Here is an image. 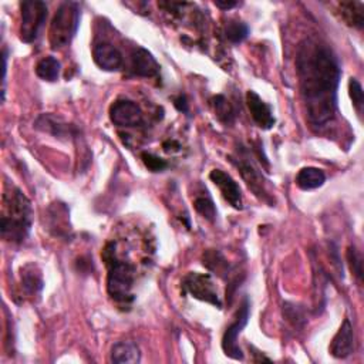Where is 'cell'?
Here are the masks:
<instances>
[{
    "mask_svg": "<svg viewBox=\"0 0 364 364\" xmlns=\"http://www.w3.org/2000/svg\"><path fill=\"white\" fill-rule=\"evenodd\" d=\"M296 71L309 124L316 130H323L337 114L341 63L327 44L306 39L298 48Z\"/></svg>",
    "mask_w": 364,
    "mask_h": 364,
    "instance_id": "6da1fadb",
    "label": "cell"
},
{
    "mask_svg": "<svg viewBox=\"0 0 364 364\" xmlns=\"http://www.w3.org/2000/svg\"><path fill=\"white\" fill-rule=\"evenodd\" d=\"M3 204L5 212L0 221L2 238L12 244H21L28 239L32 229V202L19 188H13L5 193Z\"/></svg>",
    "mask_w": 364,
    "mask_h": 364,
    "instance_id": "7a4b0ae2",
    "label": "cell"
},
{
    "mask_svg": "<svg viewBox=\"0 0 364 364\" xmlns=\"http://www.w3.org/2000/svg\"><path fill=\"white\" fill-rule=\"evenodd\" d=\"M103 259L108 269L107 292L110 298L119 306H130L134 300L133 287L135 283V266L130 260L118 256L114 242H108L106 245Z\"/></svg>",
    "mask_w": 364,
    "mask_h": 364,
    "instance_id": "3957f363",
    "label": "cell"
},
{
    "mask_svg": "<svg viewBox=\"0 0 364 364\" xmlns=\"http://www.w3.org/2000/svg\"><path fill=\"white\" fill-rule=\"evenodd\" d=\"M80 3L64 2L60 5L50 24V32H48L53 50H60V48L68 46L71 40L75 39L80 26Z\"/></svg>",
    "mask_w": 364,
    "mask_h": 364,
    "instance_id": "277c9868",
    "label": "cell"
},
{
    "mask_svg": "<svg viewBox=\"0 0 364 364\" xmlns=\"http://www.w3.org/2000/svg\"><path fill=\"white\" fill-rule=\"evenodd\" d=\"M20 40L23 43H33L39 39L47 20V5L41 0H30V2L20 3Z\"/></svg>",
    "mask_w": 364,
    "mask_h": 364,
    "instance_id": "5b68a950",
    "label": "cell"
},
{
    "mask_svg": "<svg viewBox=\"0 0 364 364\" xmlns=\"http://www.w3.org/2000/svg\"><path fill=\"white\" fill-rule=\"evenodd\" d=\"M182 292L185 295L192 296L193 299L207 302L218 309L222 307V302L218 296L216 286L212 280V276L208 274H200V272H189L182 279Z\"/></svg>",
    "mask_w": 364,
    "mask_h": 364,
    "instance_id": "8992f818",
    "label": "cell"
},
{
    "mask_svg": "<svg viewBox=\"0 0 364 364\" xmlns=\"http://www.w3.org/2000/svg\"><path fill=\"white\" fill-rule=\"evenodd\" d=\"M249 314H251V303L248 299H245L244 302H242L233 322L227 327L224 333L222 350L228 357L233 360H244V353H242V349L239 347L238 337L248 325Z\"/></svg>",
    "mask_w": 364,
    "mask_h": 364,
    "instance_id": "52a82bcc",
    "label": "cell"
},
{
    "mask_svg": "<svg viewBox=\"0 0 364 364\" xmlns=\"http://www.w3.org/2000/svg\"><path fill=\"white\" fill-rule=\"evenodd\" d=\"M110 119L111 123L117 127H124V128H131V127H138L142 124V110L140 106L131 100L119 99L115 100L111 107H110Z\"/></svg>",
    "mask_w": 364,
    "mask_h": 364,
    "instance_id": "ba28073f",
    "label": "cell"
},
{
    "mask_svg": "<svg viewBox=\"0 0 364 364\" xmlns=\"http://www.w3.org/2000/svg\"><path fill=\"white\" fill-rule=\"evenodd\" d=\"M231 161L239 169L242 178L245 180L248 186L255 192V195H258L263 201H268V193H266L263 185V177L259 173V169L253 165V162L249 161L247 155H239L236 158L231 157Z\"/></svg>",
    "mask_w": 364,
    "mask_h": 364,
    "instance_id": "9c48e42d",
    "label": "cell"
},
{
    "mask_svg": "<svg viewBox=\"0 0 364 364\" xmlns=\"http://www.w3.org/2000/svg\"><path fill=\"white\" fill-rule=\"evenodd\" d=\"M211 181L220 188L224 200L235 209L244 208V201H242V191L238 182L222 169H213L209 174Z\"/></svg>",
    "mask_w": 364,
    "mask_h": 364,
    "instance_id": "30bf717a",
    "label": "cell"
},
{
    "mask_svg": "<svg viewBox=\"0 0 364 364\" xmlns=\"http://www.w3.org/2000/svg\"><path fill=\"white\" fill-rule=\"evenodd\" d=\"M247 103H248V108L251 111V115L253 118L255 123L258 124V127H260L262 130H271L274 128L276 119L274 115V111L271 108L269 104H266L259 94H256L255 91H248L247 94Z\"/></svg>",
    "mask_w": 364,
    "mask_h": 364,
    "instance_id": "8fae6325",
    "label": "cell"
},
{
    "mask_svg": "<svg viewBox=\"0 0 364 364\" xmlns=\"http://www.w3.org/2000/svg\"><path fill=\"white\" fill-rule=\"evenodd\" d=\"M95 64L104 71H117L123 67V55L110 43H99L93 48Z\"/></svg>",
    "mask_w": 364,
    "mask_h": 364,
    "instance_id": "7c38bea8",
    "label": "cell"
},
{
    "mask_svg": "<svg viewBox=\"0 0 364 364\" xmlns=\"http://www.w3.org/2000/svg\"><path fill=\"white\" fill-rule=\"evenodd\" d=\"M354 352V330L349 319H345L341 329L330 343V354L336 358H346Z\"/></svg>",
    "mask_w": 364,
    "mask_h": 364,
    "instance_id": "4fadbf2b",
    "label": "cell"
},
{
    "mask_svg": "<svg viewBox=\"0 0 364 364\" xmlns=\"http://www.w3.org/2000/svg\"><path fill=\"white\" fill-rule=\"evenodd\" d=\"M131 68L138 77L153 79L160 75V64L155 57L144 47H137L131 56Z\"/></svg>",
    "mask_w": 364,
    "mask_h": 364,
    "instance_id": "5bb4252c",
    "label": "cell"
},
{
    "mask_svg": "<svg viewBox=\"0 0 364 364\" xmlns=\"http://www.w3.org/2000/svg\"><path fill=\"white\" fill-rule=\"evenodd\" d=\"M36 128L41 130L44 133H48L55 135L56 138H63V137H73L76 134L75 127H71L68 124L61 123L59 118L50 114H43L37 118L36 121Z\"/></svg>",
    "mask_w": 364,
    "mask_h": 364,
    "instance_id": "9a60e30c",
    "label": "cell"
},
{
    "mask_svg": "<svg viewBox=\"0 0 364 364\" xmlns=\"http://www.w3.org/2000/svg\"><path fill=\"white\" fill-rule=\"evenodd\" d=\"M110 360L114 364H137L141 361L140 347L134 342H118L111 349Z\"/></svg>",
    "mask_w": 364,
    "mask_h": 364,
    "instance_id": "2e32d148",
    "label": "cell"
},
{
    "mask_svg": "<svg viewBox=\"0 0 364 364\" xmlns=\"http://www.w3.org/2000/svg\"><path fill=\"white\" fill-rule=\"evenodd\" d=\"M43 278L35 265H26L21 268V287L29 296H37L43 290Z\"/></svg>",
    "mask_w": 364,
    "mask_h": 364,
    "instance_id": "e0dca14e",
    "label": "cell"
},
{
    "mask_svg": "<svg viewBox=\"0 0 364 364\" xmlns=\"http://www.w3.org/2000/svg\"><path fill=\"white\" fill-rule=\"evenodd\" d=\"M326 181V175L319 168L314 166H306L302 168L298 177H296V185L303 191H312L320 188Z\"/></svg>",
    "mask_w": 364,
    "mask_h": 364,
    "instance_id": "ac0fdd59",
    "label": "cell"
},
{
    "mask_svg": "<svg viewBox=\"0 0 364 364\" xmlns=\"http://www.w3.org/2000/svg\"><path fill=\"white\" fill-rule=\"evenodd\" d=\"M338 8H341V15L342 19L346 21V24L356 29L363 28L364 12L361 2H343L338 5Z\"/></svg>",
    "mask_w": 364,
    "mask_h": 364,
    "instance_id": "d6986e66",
    "label": "cell"
},
{
    "mask_svg": "<svg viewBox=\"0 0 364 364\" xmlns=\"http://www.w3.org/2000/svg\"><path fill=\"white\" fill-rule=\"evenodd\" d=\"M60 61L52 56L41 59L36 66V75L44 82L53 83L57 82L60 77Z\"/></svg>",
    "mask_w": 364,
    "mask_h": 364,
    "instance_id": "ffe728a7",
    "label": "cell"
},
{
    "mask_svg": "<svg viewBox=\"0 0 364 364\" xmlns=\"http://www.w3.org/2000/svg\"><path fill=\"white\" fill-rule=\"evenodd\" d=\"M212 108L218 119L222 121L225 126H231L235 121V111L231 103L225 99L224 95H215L212 99Z\"/></svg>",
    "mask_w": 364,
    "mask_h": 364,
    "instance_id": "44dd1931",
    "label": "cell"
},
{
    "mask_svg": "<svg viewBox=\"0 0 364 364\" xmlns=\"http://www.w3.org/2000/svg\"><path fill=\"white\" fill-rule=\"evenodd\" d=\"M249 36V26L244 21L239 20H229L225 24V37L228 41L238 44L242 43Z\"/></svg>",
    "mask_w": 364,
    "mask_h": 364,
    "instance_id": "7402d4cb",
    "label": "cell"
},
{
    "mask_svg": "<svg viewBox=\"0 0 364 364\" xmlns=\"http://www.w3.org/2000/svg\"><path fill=\"white\" fill-rule=\"evenodd\" d=\"M202 260H204V266H207L209 271H213L220 275H225V272L229 269L227 259L218 251H208L207 253H204Z\"/></svg>",
    "mask_w": 364,
    "mask_h": 364,
    "instance_id": "603a6c76",
    "label": "cell"
},
{
    "mask_svg": "<svg viewBox=\"0 0 364 364\" xmlns=\"http://www.w3.org/2000/svg\"><path fill=\"white\" fill-rule=\"evenodd\" d=\"M193 207H195L197 212L205 218V220L213 222L216 218V208L209 197H197L195 201H193Z\"/></svg>",
    "mask_w": 364,
    "mask_h": 364,
    "instance_id": "cb8c5ba5",
    "label": "cell"
},
{
    "mask_svg": "<svg viewBox=\"0 0 364 364\" xmlns=\"http://www.w3.org/2000/svg\"><path fill=\"white\" fill-rule=\"evenodd\" d=\"M283 314H285V318L290 323H292L295 327H303V325L306 323V318H305L303 309H300L295 303H285V306H283Z\"/></svg>",
    "mask_w": 364,
    "mask_h": 364,
    "instance_id": "d4e9b609",
    "label": "cell"
},
{
    "mask_svg": "<svg viewBox=\"0 0 364 364\" xmlns=\"http://www.w3.org/2000/svg\"><path fill=\"white\" fill-rule=\"evenodd\" d=\"M349 94L350 99L353 102V106L358 115L363 114V107H364V93L361 84L356 79H350L349 82Z\"/></svg>",
    "mask_w": 364,
    "mask_h": 364,
    "instance_id": "484cf974",
    "label": "cell"
},
{
    "mask_svg": "<svg viewBox=\"0 0 364 364\" xmlns=\"http://www.w3.org/2000/svg\"><path fill=\"white\" fill-rule=\"evenodd\" d=\"M347 260H349V265H350L354 276L361 283V280H363V258H361V253L357 251L356 247L349 248Z\"/></svg>",
    "mask_w": 364,
    "mask_h": 364,
    "instance_id": "4316f807",
    "label": "cell"
},
{
    "mask_svg": "<svg viewBox=\"0 0 364 364\" xmlns=\"http://www.w3.org/2000/svg\"><path fill=\"white\" fill-rule=\"evenodd\" d=\"M144 165L147 166L151 173H162L164 169L168 168V162L151 153H142L141 155Z\"/></svg>",
    "mask_w": 364,
    "mask_h": 364,
    "instance_id": "83f0119b",
    "label": "cell"
},
{
    "mask_svg": "<svg viewBox=\"0 0 364 364\" xmlns=\"http://www.w3.org/2000/svg\"><path fill=\"white\" fill-rule=\"evenodd\" d=\"M180 149H181V145L177 141H174V140L164 142V150L166 153H177V151H180Z\"/></svg>",
    "mask_w": 364,
    "mask_h": 364,
    "instance_id": "f1b7e54d",
    "label": "cell"
},
{
    "mask_svg": "<svg viewBox=\"0 0 364 364\" xmlns=\"http://www.w3.org/2000/svg\"><path fill=\"white\" fill-rule=\"evenodd\" d=\"M215 6L222 9V10H229V9L235 8V6H238V2H228V0H216Z\"/></svg>",
    "mask_w": 364,
    "mask_h": 364,
    "instance_id": "f546056e",
    "label": "cell"
},
{
    "mask_svg": "<svg viewBox=\"0 0 364 364\" xmlns=\"http://www.w3.org/2000/svg\"><path fill=\"white\" fill-rule=\"evenodd\" d=\"M175 107L182 113H188V103L184 95H180L178 99H175Z\"/></svg>",
    "mask_w": 364,
    "mask_h": 364,
    "instance_id": "4dcf8cb0",
    "label": "cell"
}]
</instances>
